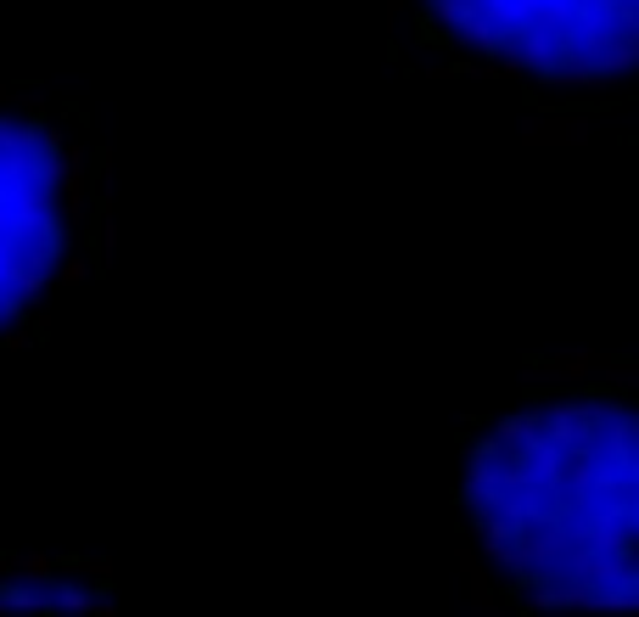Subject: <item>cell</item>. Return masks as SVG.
Returning a JSON list of instances; mask_svg holds the SVG:
<instances>
[{
  "label": "cell",
  "instance_id": "obj_2",
  "mask_svg": "<svg viewBox=\"0 0 639 617\" xmlns=\"http://www.w3.org/2000/svg\"><path fill=\"white\" fill-rule=\"evenodd\" d=\"M516 135H522L527 146H589L595 124H589L578 107H544V113H527Z\"/></svg>",
  "mask_w": 639,
  "mask_h": 617
},
{
  "label": "cell",
  "instance_id": "obj_1",
  "mask_svg": "<svg viewBox=\"0 0 639 617\" xmlns=\"http://www.w3.org/2000/svg\"><path fill=\"white\" fill-rule=\"evenodd\" d=\"M107 258V146L45 84L0 79V354L34 342Z\"/></svg>",
  "mask_w": 639,
  "mask_h": 617
},
{
  "label": "cell",
  "instance_id": "obj_3",
  "mask_svg": "<svg viewBox=\"0 0 639 617\" xmlns=\"http://www.w3.org/2000/svg\"><path fill=\"white\" fill-rule=\"evenodd\" d=\"M600 382H611L617 393H639V360L606 354V366H600Z\"/></svg>",
  "mask_w": 639,
  "mask_h": 617
}]
</instances>
